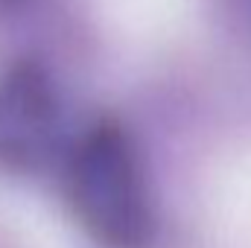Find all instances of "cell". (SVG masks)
I'll return each mask as SVG.
<instances>
[{
  "instance_id": "1",
  "label": "cell",
  "mask_w": 251,
  "mask_h": 248,
  "mask_svg": "<svg viewBox=\"0 0 251 248\" xmlns=\"http://www.w3.org/2000/svg\"><path fill=\"white\" fill-rule=\"evenodd\" d=\"M73 222L97 248H149L158 204L134 134L114 117L73 131L59 164Z\"/></svg>"
},
{
  "instance_id": "2",
  "label": "cell",
  "mask_w": 251,
  "mask_h": 248,
  "mask_svg": "<svg viewBox=\"0 0 251 248\" xmlns=\"http://www.w3.org/2000/svg\"><path fill=\"white\" fill-rule=\"evenodd\" d=\"M70 137L56 76L32 59L6 64L0 70V173L35 178L59 170Z\"/></svg>"
}]
</instances>
